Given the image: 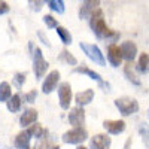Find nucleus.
<instances>
[{"label": "nucleus", "instance_id": "nucleus-21", "mask_svg": "<svg viewBox=\"0 0 149 149\" xmlns=\"http://www.w3.org/2000/svg\"><path fill=\"white\" fill-rule=\"evenodd\" d=\"M12 97L10 85L8 82H0V103H6Z\"/></svg>", "mask_w": 149, "mask_h": 149}, {"label": "nucleus", "instance_id": "nucleus-36", "mask_svg": "<svg viewBox=\"0 0 149 149\" xmlns=\"http://www.w3.org/2000/svg\"><path fill=\"white\" fill-rule=\"evenodd\" d=\"M27 149H36V148H30V146H29V148H27Z\"/></svg>", "mask_w": 149, "mask_h": 149}, {"label": "nucleus", "instance_id": "nucleus-28", "mask_svg": "<svg viewBox=\"0 0 149 149\" xmlns=\"http://www.w3.org/2000/svg\"><path fill=\"white\" fill-rule=\"evenodd\" d=\"M29 6L34 12H40L43 8V0H29Z\"/></svg>", "mask_w": 149, "mask_h": 149}, {"label": "nucleus", "instance_id": "nucleus-16", "mask_svg": "<svg viewBox=\"0 0 149 149\" xmlns=\"http://www.w3.org/2000/svg\"><path fill=\"white\" fill-rule=\"evenodd\" d=\"M93 98H94V90L88 88V90H84L74 95V102H76L78 106H86L93 102Z\"/></svg>", "mask_w": 149, "mask_h": 149}, {"label": "nucleus", "instance_id": "nucleus-1", "mask_svg": "<svg viewBox=\"0 0 149 149\" xmlns=\"http://www.w3.org/2000/svg\"><path fill=\"white\" fill-rule=\"evenodd\" d=\"M90 27L93 30V33L98 37V39H112L115 40L119 37L118 33L112 31L104 22V15H103V10L98 8L94 14L90 17Z\"/></svg>", "mask_w": 149, "mask_h": 149}, {"label": "nucleus", "instance_id": "nucleus-5", "mask_svg": "<svg viewBox=\"0 0 149 149\" xmlns=\"http://www.w3.org/2000/svg\"><path fill=\"white\" fill-rule=\"evenodd\" d=\"M61 139L67 145H81L88 139V133L84 127H73L72 130L66 131Z\"/></svg>", "mask_w": 149, "mask_h": 149}, {"label": "nucleus", "instance_id": "nucleus-30", "mask_svg": "<svg viewBox=\"0 0 149 149\" xmlns=\"http://www.w3.org/2000/svg\"><path fill=\"white\" fill-rule=\"evenodd\" d=\"M36 97H37V91L36 90H31L27 94H24V100H26L27 103H34L36 102Z\"/></svg>", "mask_w": 149, "mask_h": 149}, {"label": "nucleus", "instance_id": "nucleus-9", "mask_svg": "<svg viewBox=\"0 0 149 149\" xmlns=\"http://www.w3.org/2000/svg\"><path fill=\"white\" fill-rule=\"evenodd\" d=\"M112 139L107 134H95L90 139V149H110Z\"/></svg>", "mask_w": 149, "mask_h": 149}, {"label": "nucleus", "instance_id": "nucleus-7", "mask_svg": "<svg viewBox=\"0 0 149 149\" xmlns=\"http://www.w3.org/2000/svg\"><path fill=\"white\" fill-rule=\"evenodd\" d=\"M60 82V72L58 70H52L48 73V76L45 78L43 84H42V93L43 94H51Z\"/></svg>", "mask_w": 149, "mask_h": 149}, {"label": "nucleus", "instance_id": "nucleus-17", "mask_svg": "<svg viewBox=\"0 0 149 149\" xmlns=\"http://www.w3.org/2000/svg\"><path fill=\"white\" fill-rule=\"evenodd\" d=\"M30 140H31V136L29 134L27 130L19 131L14 140V146H15V149H27L30 146Z\"/></svg>", "mask_w": 149, "mask_h": 149}, {"label": "nucleus", "instance_id": "nucleus-8", "mask_svg": "<svg viewBox=\"0 0 149 149\" xmlns=\"http://www.w3.org/2000/svg\"><path fill=\"white\" fill-rule=\"evenodd\" d=\"M100 6V0H84L79 8V18L88 19Z\"/></svg>", "mask_w": 149, "mask_h": 149}, {"label": "nucleus", "instance_id": "nucleus-10", "mask_svg": "<svg viewBox=\"0 0 149 149\" xmlns=\"http://www.w3.org/2000/svg\"><path fill=\"white\" fill-rule=\"evenodd\" d=\"M69 122L73 127H84L85 122V110L82 106H76L69 112Z\"/></svg>", "mask_w": 149, "mask_h": 149}, {"label": "nucleus", "instance_id": "nucleus-18", "mask_svg": "<svg viewBox=\"0 0 149 149\" xmlns=\"http://www.w3.org/2000/svg\"><path fill=\"white\" fill-rule=\"evenodd\" d=\"M27 131H29V134L31 136V137H34L37 140H42V139H45L48 136V130L43 128L39 122H33L31 125H29Z\"/></svg>", "mask_w": 149, "mask_h": 149}, {"label": "nucleus", "instance_id": "nucleus-31", "mask_svg": "<svg viewBox=\"0 0 149 149\" xmlns=\"http://www.w3.org/2000/svg\"><path fill=\"white\" fill-rule=\"evenodd\" d=\"M9 10H10L9 5L5 2V0H0V15H5V14H8Z\"/></svg>", "mask_w": 149, "mask_h": 149}, {"label": "nucleus", "instance_id": "nucleus-33", "mask_svg": "<svg viewBox=\"0 0 149 149\" xmlns=\"http://www.w3.org/2000/svg\"><path fill=\"white\" fill-rule=\"evenodd\" d=\"M131 143H133V140H131V137L125 142V146H124V149H130V146H131Z\"/></svg>", "mask_w": 149, "mask_h": 149}, {"label": "nucleus", "instance_id": "nucleus-14", "mask_svg": "<svg viewBox=\"0 0 149 149\" xmlns=\"http://www.w3.org/2000/svg\"><path fill=\"white\" fill-rule=\"evenodd\" d=\"M37 116H39V113H37L36 109H33V107L26 109V110H24V113L19 116V125H21L22 128L31 125L33 122L37 121Z\"/></svg>", "mask_w": 149, "mask_h": 149}, {"label": "nucleus", "instance_id": "nucleus-26", "mask_svg": "<svg viewBox=\"0 0 149 149\" xmlns=\"http://www.w3.org/2000/svg\"><path fill=\"white\" fill-rule=\"evenodd\" d=\"M137 70L145 73L149 70V55L148 54H142L139 58V64H137Z\"/></svg>", "mask_w": 149, "mask_h": 149}, {"label": "nucleus", "instance_id": "nucleus-3", "mask_svg": "<svg viewBox=\"0 0 149 149\" xmlns=\"http://www.w3.org/2000/svg\"><path fill=\"white\" fill-rule=\"evenodd\" d=\"M48 61L43 58V54H42V49L39 46L34 48L33 51V72H34V76L36 79L39 81L45 76V73L48 70Z\"/></svg>", "mask_w": 149, "mask_h": 149}, {"label": "nucleus", "instance_id": "nucleus-11", "mask_svg": "<svg viewBox=\"0 0 149 149\" xmlns=\"http://www.w3.org/2000/svg\"><path fill=\"white\" fill-rule=\"evenodd\" d=\"M107 60L109 63L113 66V67H119L122 63V52H121V46L115 45V43H110L107 46Z\"/></svg>", "mask_w": 149, "mask_h": 149}, {"label": "nucleus", "instance_id": "nucleus-13", "mask_svg": "<svg viewBox=\"0 0 149 149\" xmlns=\"http://www.w3.org/2000/svg\"><path fill=\"white\" fill-rule=\"evenodd\" d=\"M121 52H122V58L127 60L130 63V61H133L136 58V55H137V46H136V43L131 42V40H125V42L121 43Z\"/></svg>", "mask_w": 149, "mask_h": 149}, {"label": "nucleus", "instance_id": "nucleus-12", "mask_svg": "<svg viewBox=\"0 0 149 149\" xmlns=\"http://www.w3.org/2000/svg\"><path fill=\"white\" fill-rule=\"evenodd\" d=\"M73 72H74V73H82V74H86V76L91 78L93 81H97L100 86H103V88L109 90V84H106V82L102 79L100 74H98L97 72H94V70H91L90 67H86L85 64H84V66H78V67H74V70H73Z\"/></svg>", "mask_w": 149, "mask_h": 149}, {"label": "nucleus", "instance_id": "nucleus-25", "mask_svg": "<svg viewBox=\"0 0 149 149\" xmlns=\"http://www.w3.org/2000/svg\"><path fill=\"white\" fill-rule=\"evenodd\" d=\"M139 133L142 134V140H143L146 149H149V127H148V124H145V122L139 124Z\"/></svg>", "mask_w": 149, "mask_h": 149}, {"label": "nucleus", "instance_id": "nucleus-23", "mask_svg": "<svg viewBox=\"0 0 149 149\" xmlns=\"http://www.w3.org/2000/svg\"><path fill=\"white\" fill-rule=\"evenodd\" d=\"M57 34H58V37L61 39V42H63L64 45H70L72 43V34H70V31L67 29L58 26L57 27Z\"/></svg>", "mask_w": 149, "mask_h": 149}, {"label": "nucleus", "instance_id": "nucleus-6", "mask_svg": "<svg viewBox=\"0 0 149 149\" xmlns=\"http://www.w3.org/2000/svg\"><path fill=\"white\" fill-rule=\"evenodd\" d=\"M58 102L61 109H70L72 104V86L69 82H61L58 86Z\"/></svg>", "mask_w": 149, "mask_h": 149}, {"label": "nucleus", "instance_id": "nucleus-27", "mask_svg": "<svg viewBox=\"0 0 149 149\" xmlns=\"http://www.w3.org/2000/svg\"><path fill=\"white\" fill-rule=\"evenodd\" d=\"M43 22L48 29H57L58 27V21L52 17V15H45L43 17Z\"/></svg>", "mask_w": 149, "mask_h": 149}, {"label": "nucleus", "instance_id": "nucleus-20", "mask_svg": "<svg viewBox=\"0 0 149 149\" xmlns=\"http://www.w3.org/2000/svg\"><path fill=\"white\" fill-rule=\"evenodd\" d=\"M45 3H48V6H49L51 10L57 12V14H60V15L64 14V10H66L64 0H45Z\"/></svg>", "mask_w": 149, "mask_h": 149}, {"label": "nucleus", "instance_id": "nucleus-15", "mask_svg": "<svg viewBox=\"0 0 149 149\" xmlns=\"http://www.w3.org/2000/svg\"><path fill=\"white\" fill-rule=\"evenodd\" d=\"M103 127L107 133L110 134H121L124 130H125V122L122 119H116V121H104Z\"/></svg>", "mask_w": 149, "mask_h": 149}, {"label": "nucleus", "instance_id": "nucleus-34", "mask_svg": "<svg viewBox=\"0 0 149 149\" xmlns=\"http://www.w3.org/2000/svg\"><path fill=\"white\" fill-rule=\"evenodd\" d=\"M76 149H88V148H85V146H82V145H78Z\"/></svg>", "mask_w": 149, "mask_h": 149}, {"label": "nucleus", "instance_id": "nucleus-22", "mask_svg": "<svg viewBox=\"0 0 149 149\" xmlns=\"http://www.w3.org/2000/svg\"><path fill=\"white\" fill-rule=\"evenodd\" d=\"M124 74H125V78H127L131 84H134V85H140V79L136 76V73H134V70H133V67H131L130 63L125 64V67H124Z\"/></svg>", "mask_w": 149, "mask_h": 149}, {"label": "nucleus", "instance_id": "nucleus-4", "mask_svg": "<svg viewBox=\"0 0 149 149\" xmlns=\"http://www.w3.org/2000/svg\"><path fill=\"white\" fill-rule=\"evenodd\" d=\"M115 106L116 109L119 110V113L122 116H130L133 113L139 110V103L136 98H131V97H119L115 100Z\"/></svg>", "mask_w": 149, "mask_h": 149}, {"label": "nucleus", "instance_id": "nucleus-32", "mask_svg": "<svg viewBox=\"0 0 149 149\" xmlns=\"http://www.w3.org/2000/svg\"><path fill=\"white\" fill-rule=\"evenodd\" d=\"M37 36H39V37H40V40L43 42V45H46L48 48H49V46H51V43H49V40H48V39H46V37H45V34H43L42 31H37Z\"/></svg>", "mask_w": 149, "mask_h": 149}, {"label": "nucleus", "instance_id": "nucleus-35", "mask_svg": "<svg viewBox=\"0 0 149 149\" xmlns=\"http://www.w3.org/2000/svg\"><path fill=\"white\" fill-rule=\"evenodd\" d=\"M52 149H60V146H54V148H52Z\"/></svg>", "mask_w": 149, "mask_h": 149}, {"label": "nucleus", "instance_id": "nucleus-29", "mask_svg": "<svg viewBox=\"0 0 149 149\" xmlns=\"http://www.w3.org/2000/svg\"><path fill=\"white\" fill-rule=\"evenodd\" d=\"M26 76H27V74H26V73H22V72H18V73H15L14 82H15V85L18 86V88H21V86L24 85V82H26Z\"/></svg>", "mask_w": 149, "mask_h": 149}, {"label": "nucleus", "instance_id": "nucleus-19", "mask_svg": "<svg viewBox=\"0 0 149 149\" xmlns=\"http://www.w3.org/2000/svg\"><path fill=\"white\" fill-rule=\"evenodd\" d=\"M21 104H22V102H21V95H19V94H14V95H12L9 100L6 102V107H8L9 112H12V113L19 112V110H21Z\"/></svg>", "mask_w": 149, "mask_h": 149}, {"label": "nucleus", "instance_id": "nucleus-37", "mask_svg": "<svg viewBox=\"0 0 149 149\" xmlns=\"http://www.w3.org/2000/svg\"><path fill=\"white\" fill-rule=\"evenodd\" d=\"M148 118H149V110H148Z\"/></svg>", "mask_w": 149, "mask_h": 149}, {"label": "nucleus", "instance_id": "nucleus-2", "mask_svg": "<svg viewBox=\"0 0 149 149\" xmlns=\"http://www.w3.org/2000/svg\"><path fill=\"white\" fill-rule=\"evenodd\" d=\"M79 48L84 51V54L88 57L93 63H95L97 66H104L106 64V60L102 54V49L98 48L97 45H93V43H86V42H81L79 43Z\"/></svg>", "mask_w": 149, "mask_h": 149}, {"label": "nucleus", "instance_id": "nucleus-24", "mask_svg": "<svg viewBox=\"0 0 149 149\" xmlns=\"http://www.w3.org/2000/svg\"><path fill=\"white\" fill-rule=\"evenodd\" d=\"M58 60L60 61H63V63H67V64H70V66H76L78 64V60L74 58L67 49H63V51L60 52V57H58Z\"/></svg>", "mask_w": 149, "mask_h": 149}]
</instances>
